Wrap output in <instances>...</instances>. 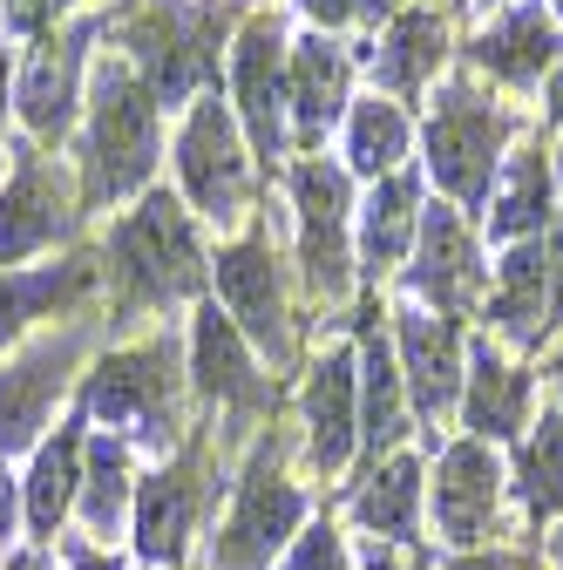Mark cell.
Instances as JSON below:
<instances>
[{
	"label": "cell",
	"instance_id": "obj_1",
	"mask_svg": "<svg viewBox=\"0 0 563 570\" xmlns=\"http://www.w3.org/2000/svg\"><path fill=\"white\" fill-rule=\"evenodd\" d=\"M164 150V129H157V96L144 89L129 61H102L89 76V157H82V197L122 204L150 184Z\"/></svg>",
	"mask_w": 563,
	"mask_h": 570
},
{
	"label": "cell",
	"instance_id": "obj_2",
	"mask_svg": "<svg viewBox=\"0 0 563 570\" xmlns=\"http://www.w3.org/2000/svg\"><path fill=\"white\" fill-rule=\"evenodd\" d=\"M109 278L122 306H177L210 278V258L197 245L190 210L164 190H144V204L109 232Z\"/></svg>",
	"mask_w": 563,
	"mask_h": 570
},
{
	"label": "cell",
	"instance_id": "obj_3",
	"mask_svg": "<svg viewBox=\"0 0 563 570\" xmlns=\"http://www.w3.org/2000/svg\"><path fill=\"white\" fill-rule=\"evenodd\" d=\"M129 68L144 76V89L157 96V109H177L190 96H210L218 82V41H225V14L210 0H150L129 21Z\"/></svg>",
	"mask_w": 563,
	"mask_h": 570
},
{
	"label": "cell",
	"instance_id": "obj_4",
	"mask_svg": "<svg viewBox=\"0 0 563 570\" xmlns=\"http://www.w3.org/2000/svg\"><path fill=\"white\" fill-rule=\"evenodd\" d=\"M177 387H184L177 346L144 340V346L102 353L82 387V407L102 421V435H116L129 449H170L177 442Z\"/></svg>",
	"mask_w": 563,
	"mask_h": 570
},
{
	"label": "cell",
	"instance_id": "obj_5",
	"mask_svg": "<svg viewBox=\"0 0 563 570\" xmlns=\"http://www.w3.org/2000/svg\"><path fill=\"white\" fill-rule=\"evenodd\" d=\"M503 109L482 96V82L455 76L435 109H428V177L442 184V197L455 210H482L488 184L503 170Z\"/></svg>",
	"mask_w": 563,
	"mask_h": 570
},
{
	"label": "cell",
	"instance_id": "obj_6",
	"mask_svg": "<svg viewBox=\"0 0 563 570\" xmlns=\"http://www.w3.org/2000/svg\"><path fill=\"white\" fill-rule=\"evenodd\" d=\"M177 177H184V197L197 218L210 225H238L245 204H251V157L238 142V116L231 102L210 89L190 102L184 116V136H177Z\"/></svg>",
	"mask_w": 563,
	"mask_h": 570
},
{
	"label": "cell",
	"instance_id": "obj_7",
	"mask_svg": "<svg viewBox=\"0 0 563 570\" xmlns=\"http://www.w3.org/2000/svg\"><path fill=\"white\" fill-rule=\"evenodd\" d=\"M306 523V495L293 482H278L271 455H258L238 482L231 517L210 537V570H271V557H286Z\"/></svg>",
	"mask_w": 563,
	"mask_h": 570
},
{
	"label": "cell",
	"instance_id": "obj_8",
	"mask_svg": "<svg viewBox=\"0 0 563 570\" xmlns=\"http://www.w3.org/2000/svg\"><path fill=\"white\" fill-rule=\"evenodd\" d=\"M482 245H475V225L462 218L455 204H435L421 210V232H414V265H407V293L414 306H428L442 320H462L475 299H482Z\"/></svg>",
	"mask_w": 563,
	"mask_h": 570
},
{
	"label": "cell",
	"instance_id": "obj_9",
	"mask_svg": "<svg viewBox=\"0 0 563 570\" xmlns=\"http://www.w3.org/2000/svg\"><path fill=\"white\" fill-rule=\"evenodd\" d=\"M503 489H510V469L503 455L488 449V442H448L442 462H435V530L442 543L462 557V550H488V530H496L503 517Z\"/></svg>",
	"mask_w": 563,
	"mask_h": 570
},
{
	"label": "cell",
	"instance_id": "obj_10",
	"mask_svg": "<svg viewBox=\"0 0 563 570\" xmlns=\"http://www.w3.org/2000/svg\"><path fill=\"white\" fill-rule=\"evenodd\" d=\"M488 320L523 346H543L563 326V225L503 252L496 293H488Z\"/></svg>",
	"mask_w": 563,
	"mask_h": 570
},
{
	"label": "cell",
	"instance_id": "obj_11",
	"mask_svg": "<svg viewBox=\"0 0 563 570\" xmlns=\"http://www.w3.org/2000/svg\"><path fill=\"white\" fill-rule=\"evenodd\" d=\"M394 361H401V387H407V414L421 421H442L462 401V374H468V353H462V326L428 313V306H401L394 313Z\"/></svg>",
	"mask_w": 563,
	"mask_h": 570
},
{
	"label": "cell",
	"instance_id": "obj_12",
	"mask_svg": "<svg viewBox=\"0 0 563 570\" xmlns=\"http://www.w3.org/2000/svg\"><path fill=\"white\" fill-rule=\"evenodd\" d=\"M286 28H278L271 14L245 21L238 48H231V96H238V116L258 142V157L278 164L293 142V109H286Z\"/></svg>",
	"mask_w": 563,
	"mask_h": 570
},
{
	"label": "cell",
	"instance_id": "obj_13",
	"mask_svg": "<svg viewBox=\"0 0 563 570\" xmlns=\"http://www.w3.org/2000/svg\"><path fill=\"white\" fill-rule=\"evenodd\" d=\"M210 285H218V313L271 361L293 353V326H286V293H278V258L258 238H238L210 258Z\"/></svg>",
	"mask_w": 563,
	"mask_h": 570
},
{
	"label": "cell",
	"instance_id": "obj_14",
	"mask_svg": "<svg viewBox=\"0 0 563 570\" xmlns=\"http://www.w3.org/2000/svg\"><path fill=\"white\" fill-rule=\"evenodd\" d=\"M293 190H299V265H306V285L319 299H339L346 278H354V258H346V238H354L346 170L339 164H299Z\"/></svg>",
	"mask_w": 563,
	"mask_h": 570
},
{
	"label": "cell",
	"instance_id": "obj_15",
	"mask_svg": "<svg viewBox=\"0 0 563 570\" xmlns=\"http://www.w3.org/2000/svg\"><path fill=\"white\" fill-rule=\"evenodd\" d=\"M68 367H76V333L41 340L0 367V455L41 449V428L55 414V394L68 387Z\"/></svg>",
	"mask_w": 563,
	"mask_h": 570
},
{
	"label": "cell",
	"instance_id": "obj_16",
	"mask_svg": "<svg viewBox=\"0 0 563 570\" xmlns=\"http://www.w3.org/2000/svg\"><path fill=\"white\" fill-rule=\"evenodd\" d=\"M354 89V61H346L326 35H299L286 48V109H293V142L299 150H319L326 129L346 116V96Z\"/></svg>",
	"mask_w": 563,
	"mask_h": 570
},
{
	"label": "cell",
	"instance_id": "obj_17",
	"mask_svg": "<svg viewBox=\"0 0 563 570\" xmlns=\"http://www.w3.org/2000/svg\"><path fill=\"white\" fill-rule=\"evenodd\" d=\"M299 407H306L313 469H319V475H339L346 462H354V442H360V367H354V353L333 346L326 361L313 367Z\"/></svg>",
	"mask_w": 563,
	"mask_h": 570
},
{
	"label": "cell",
	"instance_id": "obj_18",
	"mask_svg": "<svg viewBox=\"0 0 563 570\" xmlns=\"http://www.w3.org/2000/svg\"><path fill=\"white\" fill-rule=\"evenodd\" d=\"M55 238H68V190L48 164L21 157L14 177L0 184V272H14L21 258L48 252Z\"/></svg>",
	"mask_w": 563,
	"mask_h": 570
},
{
	"label": "cell",
	"instance_id": "obj_19",
	"mask_svg": "<svg viewBox=\"0 0 563 570\" xmlns=\"http://www.w3.org/2000/svg\"><path fill=\"white\" fill-rule=\"evenodd\" d=\"M530 401H536V387H530V374L523 367H510L496 346H475L468 353V374H462V428H468V442H516L523 428H530Z\"/></svg>",
	"mask_w": 563,
	"mask_h": 570
},
{
	"label": "cell",
	"instance_id": "obj_20",
	"mask_svg": "<svg viewBox=\"0 0 563 570\" xmlns=\"http://www.w3.org/2000/svg\"><path fill=\"white\" fill-rule=\"evenodd\" d=\"M190 387L204 401H225V407H258L265 401V374L251 361V340L218 313V299L197 306V320H190Z\"/></svg>",
	"mask_w": 563,
	"mask_h": 570
},
{
	"label": "cell",
	"instance_id": "obj_21",
	"mask_svg": "<svg viewBox=\"0 0 563 570\" xmlns=\"http://www.w3.org/2000/svg\"><path fill=\"white\" fill-rule=\"evenodd\" d=\"M82 41H89V28L41 35V48L28 55V76H21L14 102H21V122L41 142H55L68 122H76V102H82Z\"/></svg>",
	"mask_w": 563,
	"mask_h": 570
},
{
	"label": "cell",
	"instance_id": "obj_22",
	"mask_svg": "<svg viewBox=\"0 0 563 570\" xmlns=\"http://www.w3.org/2000/svg\"><path fill=\"white\" fill-rule=\"evenodd\" d=\"M136 557L170 570L190 543V523H197V455H177L170 469H157L144 489H136Z\"/></svg>",
	"mask_w": 563,
	"mask_h": 570
},
{
	"label": "cell",
	"instance_id": "obj_23",
	"mask_svg": "<svg viewBox=\"0 0 563 570\" xmlns=\"http://www.w3.org/2000/svg\"><path fill=\"white\" fill-rule=\"evenodd\" d=\"M550 204H556V170L543 150H516L503 157L496 184H488V204H482V225L496 245H523V238H543L550 232Z\"/></svg>",
	"mask_w": 563,
	"mask_h": 570
},
{
	"label": "cell",
	"instance_id": "obj_24",
	"mask_svg": "<svg viewBox=\"0 0 563 570\" xmlns=\"http://www.w3.org/2000/svg\"><path fill=\"white\" fill-rule=\"evenodd\" d=\"M556 55H563V35L543 8H510L475 35V68H488L510 89H536L556 68Z\"/></svg>",
	"mask_w": 563,
	"mask_h": 570
},
{
	"label": "cell",
	"instance_id": "obj_25",
	"mask_svg": "<svg viewBox=\"0 0 563 570\" xmlns=\"http://www.w3.org/2000/svg\"><path fill=\"white\" fill-rule=\"evenodd\" d=\"M414 232H421V184H414L407 170H394V177H381V184L367 190V204L354 210V252H360V265L381 278V272H394V265L414 252Z\"/></svg>",
	"mask_w": 563,
	"mask_h": 570
},
{
	"label": "cell",
	"instance_id": "obj_26",
	"mask_svg": "<svg viewBox=\"0 0 563 570\" xmlns=\"http://www.w3.org/2000/svg\"><path fill=\"white\" fill-rule=\"evenodd\" d=\"M448 61V21L435 8H401L394 28L374 48V82L387 96H421L435 82V68Z\"/></svg>",
	"mask_w": 563,
	"mask_h": 570
},
{
	"label": "cell",
	"instance_id": "obj_27",
	"mask_svg": "<svg viewBox=\"0 0 563 570\" xmlns=\"http://www.w3.org/2000/svg\"><path fill=\"white\" fill-rule=\"evenodd\" d=\"M82 449H89L82 421L55 428V442L34 449V469H28V482H21V517H28L34 537H55L61 517L76 510V495H82Z\"/></svg>",
	"mask_w": 563,
	"mask_h": 570
},
{
	"label": "cell",
	"instance_id": "obj_28",
	"mask_svg": "<svg viewBox=\"0 0 563 570\" xmlns=\"http://www.w3.org/2000/svg\"><path fill=\"white\" fill-rule=\"evenodd\" d=\"M354 367H360V442H367V455L381 462V455L407 435V387H401L394 340H387V333H367L360 353H354Z\"/></svg>",
	"mask_w": 563,
	"mask_h": 570
},
{
	"label": "cell",
	"instance_id": "obj_29",
	"mask_svg": "<svg viewBox=\"0 0 563 570\" xmlns=\"http://www.w3.org/2000/svg\"><path fill=\"white\" fill-rule=\"evenodd\" d=\"M354 523L374 543H414L421 530V455H387L354 495Z\"/></svg>",
	"mask_w": 563,
	"mask_h": 570
},
{
	"label": "cell",
	"instance_id": "obj_30",
	"mask_svg": "<svg viewBox=\"0 0 563 570\" xmlns=\"http://www.w3.org/2000/svg\"><path fill=\"white\" fill-rule=\"evenodd\" d=\"M89 285V265L68 258V265H14L0 272V346H14L34 320H48L68 293Z\"/></svg>",
	"mask_w": 563,
	"mask_h": 570
},
{
	"label": "cell",
	"instance_id": "obj_31",
	"mask_svg": "<svg viewBox=\"0 0 563 570\" xmlns=\"http://www.w3.org/2000/svg\"><path fill=\"white\" fill-rule=\"evenodd\" d=\"M82 523H89V537H116L122 530V517L136 510V489H129V442H116V435H89V449H82Z\"/></svg>",
	"mask_w": 563,
	"mask_h": 570
},
{
	"label": "cell",
	"instance_id": "obj_32",
	"mask_svg": "<svg viewBox=\"0 0 563 570\" xmlns=\"http://www.w3.org/2000/svg\"><path fill=\"white\" fill-rule=\"evenodd\" d=\"M510 482H516V503H523L530 523L563 517V421H556V407L543 421H530V435L516 442Z\"/></svg>",
	"mask_w": 563,
	"mask_h": 570
},
{
	"label": "cell",
	"instance_id": "obj_33",
	"mask_svg": "<svg viewBox=\"0 0 563 570\" xmlns=\"http://www.w3.org/2000/svg\"><path fill=\"white\" fill-rule=\"evenodd\" d=\"M407 142H414V129H407L401 102L367 96V102L346 109V164H354L360 177H374V184L394 177V170L407 164Z\"/></svg>",
	"mask_w": 563,
	"mask_h": 570
},
{
	"label": "cell",
	"instance_id": "obj_34",
	"mask_svg": "<svg viewBox=\"0 0 563 570\" xmlns=\"http://www.w3.org/2000/svg\"><path fill=\"white\" fill-rule=\"evenodd\" d=\"M286 570H354V557H346V543H339V530H333V523H313V530H299V537H293Z\"/></svg>",
	"mask_w": 563,
	"mask_h": 570
},
{
	"label": "cell",
	"instance_id": "obj_35",
	"mask_svg": "<svg viewBox=\"0 0 563 570\" xmlns=\"http://www.w3.org/2000/svg\"><path fill=\"white\" fill-rule=\"evenodd\" d=\"M68 8V0H8V21L21 35H55V14Z\"/></svg>",
	"mask_w": 563,
	"mask_h": 570
},
{
	"label": "cell",
	"instance_id": "obj_36",
	"mask_svg": "<svg viewBox=\"0 0 563 570\" xmlns=\"http://www.w3.org/2000/svg\"><path fill=\"white\" fill-rule=\"evenodd\" d=\"M448 570H543L536 557H516V550H462Z\"/></svg>",
	"mask_w": 563,
	"mask_h": 570
},
{
	"label": "cell",
	"instance_id": "obj_37",
	"mask_svg": "<svg viewBox=\"0 0 563 570\" xmlns=\"http://www.w3.org/2000/svg\"><path fill=\"white\" fill-rule=\"evenodd\" d=\"M293 8H299L306 21H319V35L339 28V21H354V0H293Z\"/></svg>",
	"mask_w": 563,
	"mask_h": 570
},
{
	"label": "cell",
	"instance_id": "obj_38",
	"mask_svg": "<svg viewBox=\"0 0 563 570\" xmlns=\"http://www.w3.org/2000/svg\"><path fill=\"white\" fill-rule=\"evenodd\" d=\"M21 523V482L8 475V455H0V537H14Z\"/></svg>",
	"mask_w": 563,
	"mask_h": 570
},
{
	"label": "cell",
	"instance_id": "obj_39",
	"mask_svg": "<svg viewBox=\"0 0 563 570\" xmlns=\"http://www.w3.org/2000/svg\"><path fill=\"white\" fill-rule=\"evenodd\" d=\"M61 557H68V570H122V563H116L109 550H96V543H82V537H76V543H68Z\"/></svg>",
	"mask_w": 563,
	"mask_h": 570
},
{
	"label": "cell",
	"instance_id": "obj_40",
	"mask_svg": "<svg viewBox=\"0 0 563 570\" xmlns=\"http://www.w3.org/2000/svg\"><path fill=\"white\" fill-rule=\"evenodd\" d=\"M360 570H421L414 557H394V543H374L367 557H360Z\"/></svg>",
	"mask_w": 563,
	"mask_h": 570
},
{
	"label": "cell",
	"instance_id": "obj_41",
	"mask_svg": "<svg viewBox=\"0 0 563 570\" xmlns=\"http://www.w3.org/2000/svg\"><path fill=\"white\" fill-rule=\"evenodd\" d=\"M8 102H14V55L0 41V116H8Z\"/></svg>",
	"mask_w": 563,
	"mask_h": 570
},
{
	"label": "cell",
	"instance_id": "obj_42",
	"mask_svg": "<svg viewBox=\"0 0 563 570\" xmlns=\"http://www.w3.org/2000/svg\"><path fill=\"white\" fill-rule=\"evenodd\" d=\"M354 14H367V21L387 14V21H394V14H401V0H354Z\"/></svg>",
	"mask_w": 563,
	"mask_h": 570
},
{
	"label": "cell",
	"instance_id": "obj_43",
	"mask_svg": "<svg viewBox=\"0 0 563 570\" xmlns=\"http://www.w3.org/2000/svg\"><path fill=\"white\" fill-rule=\"evenodd\" d=\"M550 116L563 122V55H556V68H550Z\"/></svg>",
	"mask_w": 563,
	"mask_h": 570
},
{
	"label": "cell",
	"instance_id": "obj_44",
	"mask_svg": "<svg viewBox=\"0 0 563 570\" xmlns=\"http://www.w3.org/2000/svg\"><path fill=\"white\" fill-rule=\"evenodd\" d=\"M8 570H48V557H41V550H21V557H14Z\"/></svg>",
	"mask_w": 563,
	"mask_h": 570
},
{
	"label": "cell",
	"instance_id": "obj_45",
	"mask_svg": "<svg viewBox=\"0 0 563 570\" xmlns=\"http://www.w3.org/2000/svg\"><path fill=\"white\" fill-rule=\"evenodd\" d=\"M550 170H556V190H563V142H556V157H550Z\"/></svg>",
	"mask_w": 563,
	"mask_h": 570
},
{
	"label": "cell",
	"instance_id": "obj_46",
	"mask_svg": "<svg viewBox=\"0 0 563 570\" xmlns=\"http://www.w3.org/2000/svg\"><path fill=\"white\" fill-rule=\"evenodd\" d=\"M550 557H556V570H563V523H556V543H550Z\"/></svg>",
	"mask_w": 563,
	"mask_h": 570
},
{
	"label": "cell",
	"instance_id": "obj_47",
	"mask_svg": "<svg viewBox=\"0 0 563 570\" xmlns=\"http://www.w3.org/2000/svg\"><path fill=\"white\" fill-rule=\"evenodd\" d=\"M556 421H563V374H556Z\"/></svg>",
	"mask_w": 563,
	"mask_h": 570
},
{
	"label": "cell",
	"instance_id": "obj_48",
	"mask_svg": "<svg viewBox=\"0 0 563 570\" xmlns=\"http://www.w3.org/2000/svg\"><path fill=\"white\" fill-rule=\"evenodd\" d=\"M550 14H556V21H563V0H550Z\"/></svg>",
	"mask_w": 563,
	"mask_h": 570
},
{
	"label": "cell",
	"instance_id": "obj_49",
	"mask_svg": "<svg viewBox=\"0 0 563 570\" xmlns=\"http://www.w3.org/2000/svg\"><path fill=\"white\" fill-rule=\"evenodd\" d=\"M482 8H503V0H482Z\"/></svg>",
	"mask_w": 563,
	"mask_h": 570
}]
</instances>
